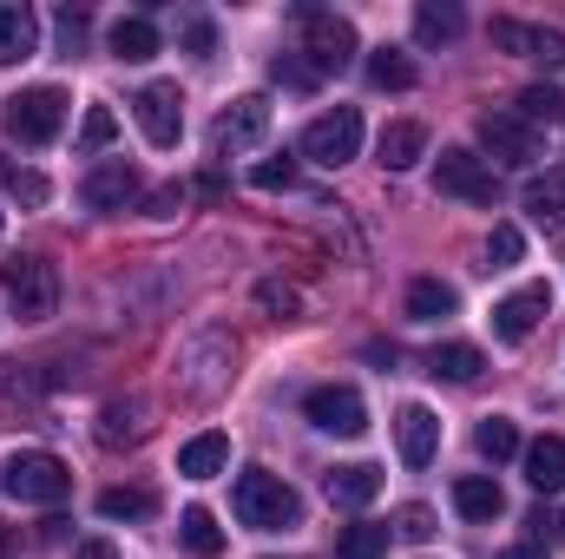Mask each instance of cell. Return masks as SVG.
Here are the masks:
<instances>
[{"label":"cell","mask_w":565,"mask_h":559,"mask_svg":"<svg viewBox=\"0 0 565 559\" xmlns=\"http://www.w3.org/2000/svg\"><path fill=\"white\" fill-rule=\"evenodd\" d=\"M231 514H237L250 534H282V527L302 520V500L282 487L270 467H250V474H237V487H231Z\"/></svg>","instance_id":"1"},{"label":"cell","mask_w":565,"mask_h":559,"mask_svg":"<svg viewBox=\"0 0 565 559\" xmlns=\"http://www.w3.org/2000/svg\"><path fill=\"white\" fill-rule=\"evenodd\" d=\"M0 487H7L13 500L60 507V500L73 494V467H66L60 454H46V447H20V454H7V467H0Z\"/></svg>","instance_id":"2"},{"label":"cell","mask_w":565,"mask_h":559,"mask_svg":"<svg viewBox=\"0 0 565 559\" xmlns=\"http://www.w3.org/2000/svg\"><path fill=\"white\" fill-rule=\"evenodd\" d=\"M0 126L20 145H53L66 126V93L60 86H20L13 99H0Z\"/></svg>","instance_id":"3"},{"label":"cell","mask_w":565,"mask_h":559,"mask_svg":"<svg viewBox=\"0 0 565 559\" xmlns=\"http://www.w3.org/2000/svg\"><path fill=\"white\" fill-rule=\"evenodd\" d=\"M434 184L447 191V198H460V204H500V178H493V165L480 158V151H467V145H447L440 158H434Z\"/></svg>","instance_id":"4"},{"label":"cell","mask_w":565,"mask_h":559,"mask_svg":"<svg viewBox=\"0 0 565 559\" xmlns=\"http://www.w3.org/2000/svg\"><path fill=\"white\" fill-rule=\"evenodd\" d=\"M0 283H7V303H13L20 323H46V316L60 309V277H53L46 257H13V264L0 271Z\"/></svg>","instance_id":"5"},{"label":"cell","mask_w":565,"mask_h":559,"mask_svg":"<svg viewBox=\"0 0 565 559\" xmlns=\"http://www.w3.org/2000/svg\"><path fill=\"white\" fill-rule=\"evenodd\" d=\"M264 139H270V99H264V93H244V99H231V106L217 113V126H211V158L257 151Z\"/></svg>","instance_id":"6"},{"label":"cell","mask_w":565,"mask_h":559,"mask_svg":"<svg viewBox=\"0 0 565 559\" xmlns=\"http://www.w3.org/2000/svg\"><path fill=\"white\" fill-rule=\"evenodd\" d=\"M302 20V46H309V66L316 73H342L355 60V27L342 13H322V7H296Z\"/></svg>","instance_id":"7"},{"label":"cell","mask_w":565,"mask_h":559,"mask_svg":"<svg viewBox=\"0 0 565 559\" xmlns=\"http://www.w3.org/2000/svg\"><path fill=\"white\" fill-rule=\"evenodd\" d=\"M362 151V113L355 106H335V113H322V119H309L302 126V158H316V165H349Z\"/></svg>","instance_id":"8"},{"label":"cell","mask_w":565,"mask_h":559,"mask_svg":"<svg viewBox=\"0 0 565 559\" xmlns=\"http://www.w3.org/2000/svg\"><path fill=\"white\" fill-rule=\"evenodd\" d=\"M132 113H139V133L158 145V151H171V145L184 139V93H178L171 80H151V86H139Z\"/></svg>","instance_id":"9"},{"label":"cell","mask_w":565,"mask_h":559,"mask_svg":"<svg viewBox=\"0 0 565 559\" xmlns=\"http://www.w3.org/2000/svg\"><path fill=\"white\" fill-rule=\"evenodd\" d=\"M302 415H309V428H322V434H342V441H355V434L369 428V402H362L355 389L329 382V389H309V395H302Z\"/></svg>","instance_id":"10"},{"label":"cell","mask_w":565,"mask_h":559,"mask_svg":"<svg viewBox=\"0 0 565 559\" xmlns=\"http://www.w3.org/2000/svg\"><path fill=\"white\" fill-rule=\"evenodd\" d=\"M487 33H493V46H500V53H513V60L565 66V33H559V27H533V20H513V13H500Z\"/></svg>","instance_id":"11"},{"label":"cell","mask_w":565,"mask_h":559,"mask_svg":"<svg viewBox=\"0 0 565 559\" xmlns=\"http://www.w3.org/2000/svg\"><path fill=\"white\" fill-rule=\"evenodd\" d=\"M546 309H553V289H546V283H520L513 296L493 303V336H500V342H526Z\"/></svg>","instance_id":"12"},{"label":"cell","mask_w":565,"mask_h":559,"mask_svg":"<svg viewBox=\"0 0 565 559\" xmlns=\"http://www.w3.org/2000/svg\"><path fill=\"white\" fill-rule=\"evenodd\" d=\"M79 198H86V211H126V204L139 198V171H132L126 158H106V165L86 171Z\"/></svg>","instance_id":"13"},{"label":"cell","mask_w":565,"mask_h":559,"mask_svg":"<svg viewBox=\"0 0 565 559\" xmlns=\"http://www.w3.org/2000/svg\"><path fill=\"white\" fill-rule=\"evenodd\" d=\"M480 145H487L500 165H533V158H540V133L520 126L513 113H487V119H480Z\"/></svg>","instance_id":"14"},{"label":"cell","mask_w":565,"mask_h":559,"mask_svg":"<svg viewBox=\"0 0 565 559\" xmlns=\"http://www.w3.org/2000/svg\"><path fill=\"white\" fill-rule=\"evenodd\" d=\"M395 447H402V461H408V467H427V461H434V447H440V421H434V409L408 402V409L395 415Z\"/></svg>","instance_id":"15"},{"label":"cell","mask_w":565,"mask_h":559,"mask_svg":"<svg viewBox=\"0 0 565 559\" xmlns=\"http://www.w3.org/2000/svg\"><path fill=\"white\" fill-rule=\"evenodd\" d=\"M231 467V434H217V428H204V434H191L184 447H178V474L184 481H211V474H224Z\"/></svg>","instance_id":"16"},{"label":"cell","mask_w":565,"mask_h":559,"mask_svg":"<svg viewBox=\"0 0 565 559\" xmlns=\"http://www.w3.org/2000/svg\"><path fill=\"white\" fill-rule=\"evenodd\" d=\"M322 487H329V500H335V507H349V514H355V507H369V500L382 494V467L349 461V467H329V474H322Z\"/></svg>","instance_id":"17"},{"label":"cell","mask_w":565,"mask_h":559,"mask_svg":"<svg viewBox=\"0 0 565 559\" xmlns=\"http://www.w3.org/2000/svg\"><path fill=\"white\" fill-rule=\"evenodd\" d=\"M520 204L533 211V224H546V231H559V224H565V165H546L540 178H526V191H520Z\"/></svg>","instance_id":"18"},{"label":"cell","mask_w":565,"mask_h":559,"mask_svg":"<svg viewBox=\"0 0 565 559\" xmlns=\"http://www.w3.org/2000/svg\"><path fill=\"white\" fill-rule=\"evenodd\" d=\"M40 53V20H33V7H0V66H20V60H33Z\"/></svg>","instance_id":"19"},{"label":"cell","mask_w":565,"mask_h":559,"mask_svg":"<svg viewBox=\"0 0 565 559\" xmlns=\"http://www.w3.org/2000/svg\"><path fill=\"white\" fill-rule=\"evenodd\" d=\"M480 369H487V356H480L473 342H440V349H427V376H434V382L467 389V382H480Z\"/></svg>","instance_id":"20"},{"label":"cell","mask_w":565,"mask_h":559,"mask_svg":"<svg viewBox=\"0 0 565 559\" xmlns=\"http://www.w3.org/2000/svg\"><path fill=\"white\" fill-rule=\"evenodd\" d=\"M526 481L533 494H565V434H540L526 447Z\"/></svg>","instance_id":"21"},{"label":"cell","mask_w":565,"mask_h":559,"mask_svg":"<svg viewBox=\"0 0 565 559\" xmlns=\"http://www.w3.org/2000/svg\"><path fill=\"white\" fill-rule=\"evenodd\" d=\"M454 507H460L467 520H500V514H507V494H500L493 474H460V481H454Z\"/></svg>","instance_id":"22"},{"label":"cell","mask_w":565,"mask_h":559,"mask_svg":"<svg viewBox=\"0 0 565 559\" xmlns=\"http://www.w3.org/2000/svg\"><path fill=\"white\" fill-rule=\"evenodd\" d=\"M427 151V126H415V119H395V126H382V165L388 171H408V165H422Z\"/></svg>","instance_id":"23"},{"label":"cell","mask_w":565,"mask_h":559,"mask_svg":"<svg viewBox=\"0 0 565 559\" xmlns=\"http://www.w3.org/2000/svg\"><path fill=\"white\" fill-rule=\"evenodd\" d=\"M158 53V27L145 20V13H126V20H113V60H126V66H139Z\"/></svg>","instance_id":"24"},{"label":"cell","mask_w":565,"mask_h":559,"mask_svg":"<svg viewBox=\"0 0 565 559\" xmlns=\"http://www.w3.org/2000/svg\"><path fill=\"white\" fill-rule=\"evenodd\" d=\"M454 309H460L454 283H440V277H415L408 283V316H415V323H440V316H454Z\"/></svg>","instance_id":"25"},{"label":"cell","mask_w":565,"mask_h":559,"mask_svg":"<svg viewBox=\"0 0 565 559\" xmlns=\"http://www.w3.org/2000/svg\"><path fill=\"white\" fill-rule=\"evenodd\" d=\"M460 27H467V13H460L454 0H422V7H415V40H422V46H440V40H454Z\"/></svg>","instance_id":"26"},{"label":"cell","mask_w":565,"mask_h":559,"mask_svg":"<svg viewBox=\"0 0 565 559\" xmlns=\"http://www.w3.org/2000/svg\"><path fill=\"white\" fill-rule=\"evenodd\" d=\"M388 520H355V527H342L335 534V559H382L388 553Z\"/></svg>","instance_id":"27"},{"label":"cell","mask_w":565,"mask_h":559,"mask_svg":"<svg viewBox=\"0 0 565 559\" xmlns=\"http://www.w3.org/2000/svg\"><path fill=\"white\" fill-rule=\"evenodd\" d=\"M178 540H184L198 559H217V553H224V527H217V514H211V507H184Z\"/></svg>","instance_id":"28"},{"label":"cell","mask_w":565,"mask_h":559,"mask_svg":"<svg viewBox=\"0 0 565 559\" xmlns=\"http://www.w3.org/2000/svg\"><path fill=\"white\" fill-rule=\"evenodd\" d=\"M369 86H382V93H408V86H415V60L395 53V46H375V53H369Z\"/></svg>","instance_id":"29"},{"label":"cell","mask_w":565,"mask_h":559,"mask_svg":"<svg viewBox=\"0 0 565 559\" xmlns=\"http://www.w3.org/2000/svg\"><path fill=\"white\" fill-rule=\"evenodd\" d=\"M513 119H520V126H559V119H565V93H559V86H526Z\"/></svg>","instance_id":"30"},{"label":"cell","mask_w":565,"mask_h":559,"mask_svg":"<svg viewBox=\"0 0 565 559\" xmlns=\"http://www.w3.org/2000/svg\"><path fill=\"white\" fill-rule=\"evenodd\" d=\"M473 447H480L487 461H513V454H520V428H513L507 415H487L480 428H473Z\"/></svg>","instance_id":"31"},{"label":"cell","mask_w":565,"mask_h":559,"mask_svg":"<svg viewBox=\"0 0 565 559\" xmlns=\"http://www.w3.org/2000/svg\"><path fill=\"white\" fill-rule=\"evenodd\" d=\"M139 434H145V409H139V402H113V409L99 415V441H106V447L139 441Z\"/></svg>","instance_id":"32"},{"label":"cell","mask_w":565,"mask_h":559,"mask_svg":"<svg viewBox=\"0 0 565 559\" xmlns=\"http://www.w3.org/2000/svg\"><path fill=\"white\" fill-rule=\"evenodd\" d=\"M99 514L106 520H151V494L145 487H106L99 494Z\"/></svg>","instance_id":"33"},{"label":"cell","mask_w":565,"mask_h":559,"mask_svg":"<svg viewBox=\"0 0 565 559\" xmlns=\"http://www.w3.org/2000/svg\"><path fill=\"white\" fill-rule=\"evenodd\" d=\"M526 257V238H520V224H493V238H487V271H513Z\"/></svg>","instance_id":"34"},{"label":"cell","mask_w":565,"mask_h":559,"mask_svg":"<svg viewBox=\"0 0 565 559\" xmlns=\"http://www.w3.org/2000/svg\"><path fill=\"white\" fill-rule=\"evenodd\" d=\"M119 139V119H113V106H86V119H79V151H106V145Z\"/></svg>","instance_id":"35"},{"label":"cell","mask_w":565,"mask_h":559,"mask_svg":"<svg viewBox=\"0 0 565 559\" xmlns=\"http://www.w3.org/2000/svg\"><path fill=\"white\" fill-rule=\"evenodd\" d=\"M178 40H184L191 60H211V53H217V27H211L204 13H178Z\"/></svg>","instance_id":"36"},{"label":"cell","mask_w":565,"mask_h":559,"mask_svg":"<svg viewBox=\"0 0 565 559\" xmlns=\"http://www.w3.org/2000/svg\"><path fill=\"white\" fill-rule=\"evenodd\" d=\"M7 198H13V204H26V211H40V204L53 198V184H46L40 171H7Z\"/></svg>","instance_id":"37"},{"label":"cell","mask_w":565,"mask_h":559,"mask_svg":"<svg viewBox=\"0 0 565 559\" xmlns=\"http://www.w3.org/2000/svg\"><path fill=\"white\" fill-rule=\"evenodd\" d=\"M86 13H73V7H60V20H53V33H60V53L73 60V53H86Z\"/></svg>","instance_id":"38"},{"label":"cell","mask_w":565,"mask_h":559,"mask_svg":"<svg viewBox=\"0 0 565 559\" xmlns=\"http://www.w3.org/2000/svg\"><path fill=\"white\" fill-rule=\"evenodd\" d=\"M250 184L257 191H289L296 184V165L289 158H264V165H250Z\"/></svg>","instance_id":"39"},{"label":"cell","mask_w":565,"mask_h":559,"mask_svg":"<svg viewBox=\"0 0 565 559\" xmlns=\"http://www.w3.org/2000/svg\"><path fill=\"white\" fill-rule=\"evenodd\" d=\"M395 534L422 547V540H434V514H427V507H402V514H395Z\"/></svg>","instance_id":"40"},{"label":"cell","mask_w":565,"mask_h":559,"mask_svg":"<svg viewBox=\"0 0 565 559\" xmlns=\"http://www.w3.org/2000/svg\"><path fill=\"white\" fill-rule=\"evenodd\" d=\"M270 73H277L282 86H316V80H322V73L309 66V60H289V53H282V60H277V66H270Z\"/></svg>","instance_id":"41"},{"label":"cell","mask_w":565,"mask_h":559,"mask_svg":"<svg viewBox=\"0 0 565 559\" xmlns=\"http://www.w3.org/2000/svg\"><path fill=\"white\" fill-rule=\"evenodd\" d=\"M257 303L277 316H296V289H282V283H257Z\"/></svg>","instance_id":"42"},{"label":"cell","mask_w":565,"mask_h":559,"mask_svg":"<svg viewBox=\"0 0 565 559\" xmlns=\"http://www.w3.org/2000/svg\"><path fill=\"white\" fill-rule=\"evenodd\" d=\"M73 559H119V553H113V540H79Z\"/></svg>","instance_id":"43"},{"label":"cell","mask_w":565,"mask_h":559,"mask_svg":"<svg viewBox=\"0 0 565 559\" xmlns=\"http://www.w3.org/2000/svg\"><path fill=\"white\" fill-rule=\"evenodd\" d=\"M507 559H546V540H526V547H513Z\"/></svg>","instance_id":"44"},{"label":"cell","mask_w":565,"mask_h":559,"mask_svg":"<svg viewBox=\"0 0 565 559\" xmlns=\"http://www.w3.org/2000/svg\"><path fill=\"white\" fill-rule=\"evenodd\" d=\"M0 559H7V527H0Z\"/></svg>","instance_id":"45"}]
</instances>
